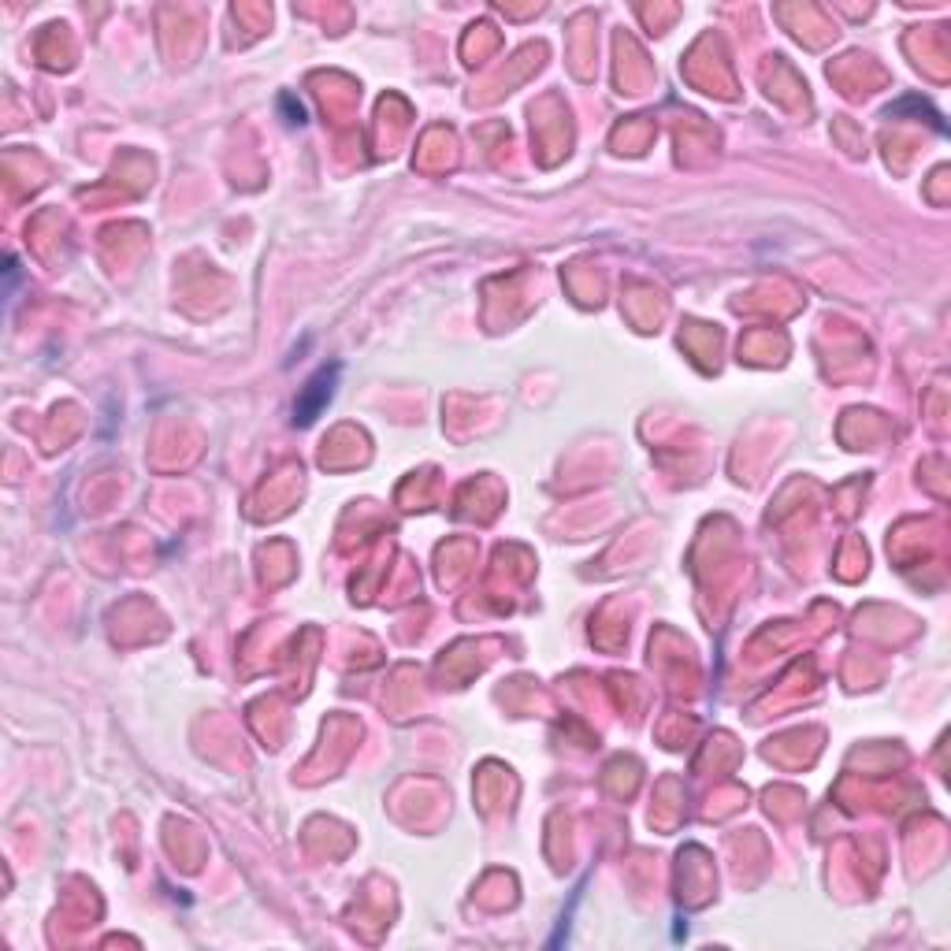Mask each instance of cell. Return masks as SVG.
<instances>
[{
  "label": "cell",
  "mask_w": 951,
  "mask_h": 951,
  "mask_svg": "<svg viewBox=\"0 0 951 951\" xmlns=\"http://www.w3.org/2000/svg\"><path fill=\"white\" fill-rule=\"evenodd\" d=\"M331 379H335V372H327V368L316 379H309V387H305V394H301V402L294 405V420H298V424H313L316 413L331 402Z\"/></svg>",
  "instance_id": "cell-1"
}]
</instances>
